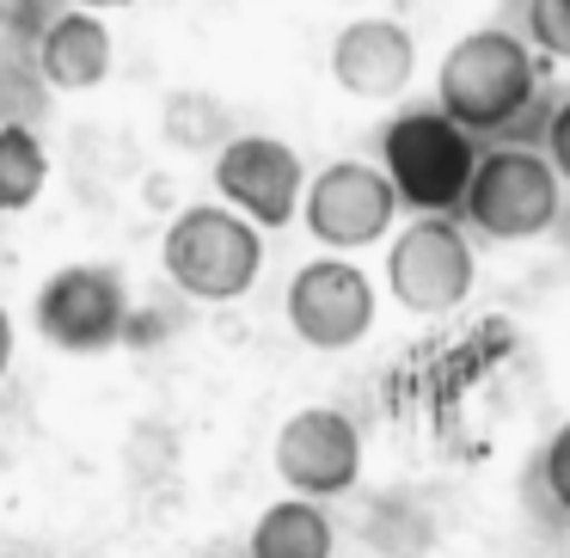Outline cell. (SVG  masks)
I'll list each match as a JSON object with an SVG mask.
<instances>
[{"label":"cell","instance_id":"obj_19","mask_svg":"<svg viewBox=\"0 0 570 558\" xmlns=\"http://www.w3.org/2000/svg\"><path fill=\"white\" fill-rule=\"evenodd\" d=\"M13 369V320H7V307H0V374Z\"/></svg>","mask_w":570,"mask_h":558},{"label":"cell","instance_id":"obj_9","mask_svg":"<svg viewBox=\"0 0 570 558\" xmlns=\"http://www.w3.org/2000/svg\"><path fill=\"white\" fill-rule=\"evenodd\" d=\"M288 325L307 350H350L374 325V283L350 258H313L288 276Z\"/></svg>","mask_w":570,"mask_h":558},{"label":"cell","instance_id":"obj_4","mask_svg":"<svg viewBox=\"0 0 570 558\" xmlns=\"http://www.w3.org/2000/svg\"><path fill=\"white\" fill-rule=\"evenodd\" d=\"M558 209H564V185L546 166V154L521 148V141H509V148L497 141L491 154H479L466 197H460V215L484 239H540L558 227Z\"/></svg>","mask_w":570,"mask_h":558},{"label":"cell","instance_id":"obj_14","mask_svg":"<svg viewBox=\"0 0 570 558\" xmlns=\"http://www.w3.org/2000/svg\"><path fill=\"white\" fill-rule=\"evenodd\" d=\"M50 185L43 141L26 124H0V215H26Z\"/></svg>","mask_w":570,"mask_h":558},{"label":"cell","instance_id":"obj_13","mask_svg":"<svg viewBox=\"0 0 570 558\" xmlns=\"http://www.w3.org/2000/svg\"><path fill=\"white\" fill-rule=\"evenodd\" d=\"M332 516L307 497H283L252 521L246 558H332Z\"/></svg>","mask_w":570,"mask_h":558},{"label":"cell","instance_id":"obj_5","mask_svg":"<svg viewBox=\"0 0 570 558\" xmlns=\"http://www.w3.org/2000/svg\"><path fill=\"white\" fill-rule=\"evenodd\" d=\"M472 276H479V258H472V239H466V227H460V215H417V222L386 246L393 301L405 313H423V320L454 313L460 301L472 295Z\"/></svg>","mask_w":570,"mask_h":558},{"label":"cell","instance_id":"obj_10","mask_svg":"<svg viewBox=\"0 0 570 558\" xmlns=\"http://www.w3.org/2000/svg\"><path fill=\"white\" fill-rule=\"evenodd\" d=\"M276 479L307 503L356 491L362 479V435L344 411L332 405H307L276 430Z\"/></svg>","mask_w":570,"mask_h":558},{"label":"cell","instance_id":"obj_12","mask_svg":"<svg viewBox=\"0 0 570 558\" xmlns=\"http://www.w3.org/2000/svg\"><path fill=\"white\" fill-rule=\"evenodd\" d=\"M31 56H38V75L50 80V87L87 92V87H99V80L111 75V56H117V50H111V31H105L99 13L62 7V13H56L50 26L38 31Z\"/></svg>","mask_w":570,"mask_h":558},{"label":"cell","instance_id":"obj_11","mask_svg":"<svg viewBox=\"0 0 570 558\" xmlns=\"http://www.w3.org/2000/svg\"><path fill=\"white\" fill-rule=\"evenodd\" d=\"M417 75V43L399 19H356V26L337 31L332 43V80L350 99H399Z\"/></svg>","mask_w":570,"mask_h":558},{"label":"cell","instance_id":"obj_16","mask_svg":"<svg viewBox=\"0 0 570 558\" xmlns=\"http://www.w3.org/2000/svg\"><path fill=\"white\" fill-rule=\"evenodd\" d=\"M540 484H546V497L570 516V423H558L552 442L540 448Z\"/></svg>","mask_w":570,"mask_h":558},{"label":"cell","instance_id":"obj_15","mask_svg":"<svg viewBox=\"0 0 570 558\" xmlns=\"http://www.w3.org/2000/svg\"><path fill=\"white\" fill-rule=\"evenodd\" d=\"M528 31L540 50L570 62V0H528Z\"/></svg>","mask_w":570,"mask_h":558},{"label":"cell","instance_id":"obj_1","mask_svg":"<svg viewBox=\"0 0 570 558\" xmlns=\"http://www.w3.org/2000/svg\"><path fill=\"white\" fill-rule=\"evenodd\" d=\"M435 111L454 129H466L472 141L521 136L528 117L540 111V68H533V50L503 26L466 31V38L442 56Z\"/></svg>","mask_w":570,"mask_h":558},{"label":"cell","instance_id":"obj_7","mask_svg":"<svg viewBox=\"0 0 570 558\" xmlns=\"http://www.w3.org/2000/svg\"><path fill=\"white\" fill-rule=\"evenodd\" d=\"M301 154L276 136H234L215 154V190H222V209H234L239 222H252L258 234L288 227L301 215Z\"/></svg>","mask_w":570,"mask_h":558},{"label":"cell","instance_id":"obj_18","mask_svg":"<svg viewBox=\"0 0 570 558\" xmlns=\"http://www.w3.org/2000/svg\"><path fill=\"white\" fill-rule=\"evenodd\" d=\"M540 154H546V166L558 173V185H570V99L558 105L552 117H546V129H540Z\"/></svg>","mask_w":570,"mask_h":558},{"label":"cell","instance_id":"obj_20","mask_svg":"<svg viewBox=\"0 0 570 558\" xmlns=\"http://www.w3.org/2000/svg\"><path fill=\"white\" fill-rule=\"evenodd\" d=\"M117 7H136V0H80V13H117Z\"/></svg>","mask_w":570,"mask_h":558},{"label":"cell","instance_id":"obj_3","mask_svg":"<svg viewBox=\"0 0 570 558\" xmlns=\"http://www.w3.org/2000/svg\"><path fill=\"white\" fill-rule=\"evenodd\" d=\"M160 264L178 283V295L222 307V301H239L258 283L264 234L252 222H239L234 209H222V203H197V209L173 215V227L160 239Z\"/></svg>","mask_w":570,"mask_h":558},{"label":"cell","instance_id":"obj_17","mask_svg":"<svg viewBox=\"0 0 570 558\" xmlns=\"http://www.w3.org/2000/svg\"><path fill=\"white\" fill-rule=\"evenodd\" d=\"M62 13V0H0V31H13V38H31Z\"/></svg>","mask_w":570,"mask_h":558},{"label":"cell","instance_id":"obj_2","mask_svg":"<svg viewBox=\"0 0 570 558\" xmlns=\"http://www.w3.org/2000/svg\"><path fill=\"white\" fill-rule=\"evenodd\" d=\"M472 166H479V141L448 124L435 105H411L381 129V178L393 203L417 215H460Z\"/></svg>","mask_w":570,"mask_h":558},{"label":"cell","instance_id":"obj_6","mask_svg":"<svg viewBox=\"0 0 570 558\" xmlns=\"http://www.w3.org/2000/svg\"><path fill=\"white\" fill-rule=\"evenodd\" d=\"M38 332L62 356H105L129 337V288L105 264H68L38 288Z\"/></svg>","mask_w":570,"mask_h":558},{"label":"cell","instance_id":"obj_8","mask_svg":"<svg viewBox=\"0 0 570 558\" xmlns=\"http://www.w3.org/2000/svg\"><path fill=\"white\" fill-rule=\"evenodd\" d=\"M301 209H307V234L320 246H332V258L344 252H362L374 239H386L399 203L386 190L381 166H362V160H332L325 173H313L301 185Z\"/></svg>","mask_w":570,"mask_h":558}]
</instances>
